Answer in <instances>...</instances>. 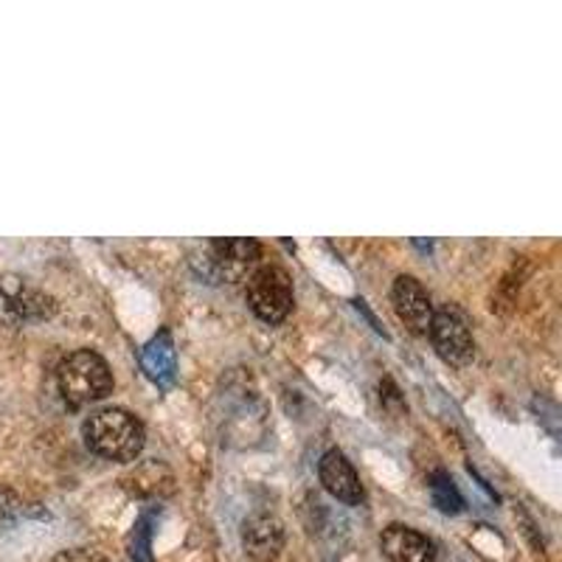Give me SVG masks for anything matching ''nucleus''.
<instances>
[{
	"instance_id": "obj_1",
	"label": "nucleus",
	"mask_w": 562,
	"mask_h": 562,
	"mask_svg": "<svg viewBox=\"0 0 562 562\" xmlns=\"http://www.w3.org/2000/svg\"><path fill=\"white\" fill-rule=\"evenodd\" d=\"M90 453L108 461H135L147 445V430L135 414L124 408H102L82 425Z\"/></svg>"
},
{
	"instance_id": "obj_2",
	"label": "nucleus",
	"mask_w": 562,
	"mask_h": 562,
	"mask_svg": "<svg viewBox=\"0 0 562 562\" xmlns=\"http://www.w3.org/2000/svg\"><path fill=\"white\" fill-rule=\"evenodd\" d=\"M262 256V245L256 239H205L189 254L194 276L205 284H234L254 273Z\"/></svg>"
},
{
	"instance_id": "obj_3",
	"label": "nucleus",
	"mask_w": 562,
	"mask_h": 562,
	"mask_svg": "<svg viewBox=\"0 0 562 562\" xmlns=\"http://www.w3.org/2000/svg\"><path fill=\"white\" fill-rule=\"evenodd\" d=\"M57 389L68 408H88L113 394V371L102 355L77 349L57 366Z\"/></svg>"
},
{
	"instance_id": "obj_4",
	"label": "nucleus",
	"mask_w": 562,
	"mask_h": 562,
	"mask_svg": "<svg viewBox=\"0 0 562 562\" xmlns=\"http://www.w3.org/2000/svg\"><path fill=\"white\" fill-rule=\"evenodd\" d=\"M245 301H248L250 313L262 324H281L295 304L293 279H290L288 270L276 268V265L256 268L245 284Z\"/></svg>"
},
{
	"instance_id": "obj_5",
	"label": "nucleus",
	"mask_w": 562,
	"mask_h": 562,
	"mask_svg": "<svg viewBox=\"0 0 562 562\" xmlns=\"http://www.w3.org/2000/svg\"><path fill=\"white\" fill-rule=\"evenodd\" d=\"M59 310L57 299L45 290L29 284L18 273H0V324L26 326L54 318Z\"/></svg>"
},
{
	"instance_id": "obj_6",
	"label": "nucleus",
	"mask_w": 562,
	"mask_h": 562,
	"mask_svg": "<svg viewBox=\"0 0 562 562\" xmlns=\"http://www.w3.org/2000/svg\"><path fill=\"white\" fill-rule=\"evenodd\" d=\"M434 349L439 351V358L450 366H470L475 358V340L470 333V324L464 315L456 307H441L434 313L428 329Z\"/></svg>"
},
{
	"instance_id": "obj_7",
	"label": "nucleus",
	"mask_w": 562,
	"mask_h": 562,
	"mask_svg": "<svg viewBox=\"0 0 562 562\" xmlns=\"http://www.w3.org/2000/svg\"><path fill=\"white\" fill-rule=\"evenodd\" d=\"M391 304L396 310V318L403 321L411 333L428 335L436 307L428 290L422 288L414 276H396L394 288H391Z\"/></svg>"
},
{
	"instance_id": "obj_8",
	"label": "nucleus",
	"mask_w": 562,
	"mask_h": 562,
	"mask_svg": "<svg viewBox=\"0 0 562 562\" xmlns=\"http://www.w3.org/2000/svg\"><path fill=\"white\" fill-rule=\"evenodd\" d=\"M318 479L324 484V490L333 495L335 501L346 506H360L366 501L363 484H360L358 470L351 467V461L346 459L344 450L333 448L326 450L318 461Z\"/></svg>"
},
{
	"instance_id": "obj_9",
	"label": "nucleus",
	"mask_w": 562,
	"mask_h": 562,
	"mask_svg": "<svg viewBox=\"0 0 562 562\" xmlns=\"http://www.w3.org/2000/svg\"><path fill=\"white\" fill-rule=\"evenodd\" d=\"M380 549L389 562H434L436 546L428 535L403 524H391L380 535Z\"/></svg>"
},
{
	"instance_id": "obj_10",
	"label": "nucleus",
	"mask_w": 562,
	"mask_h": 562,
	"mask_svg": "<svg viewBox=\"0 0 562 562\" xmlns=\"http://www.w3.org/2000/svg\"><path fill=\"white\" fill-rule=\"evenodd\" d=\"M140 369L160 389H167V385L175 383V374H178V351H175V340L169 329H160L140 349Z\"/></svg>"
},
{
	"instance_id": "obj_11",
	"label": "nucleus",
	"mask_w": 562,
	"mask_h": 562,
	"mask_svg": "<svg viewBox=\"0 0 562 562\" xmlns=\"http://www.w3.org/2000/svg\"><path fill=\"white\" fill-rule=\"evenodd\" d=\"M243 543L254 560H273L284 546V529L273 515H254L245 520Z\"/></svg>"
},
{
	"instance_id": "obj_12",
	"label": "nucleus",
	"mask_w": 562,
	"mask_h": 562,
	"mask_svg": "<svg viewBox=\"0 0 562 562\" xmlns=\"http://www.w3.org/2000/svg\"><path fill=\"white\" fill-rule=\"evenodd\" d=\"M430 495H434V504L439 506L445 515H459V512L464 509V498H461L453 479H450L445 470H436V473L430 475Z\"/></svg>"
},
{
	"instance_id": "obj_13",
	"label": "nucleus",
	"mask_w": 562,
	"mask_h": 562,
	"mask_svg": "<svg viewBox=\"0 0 562 562\" xmlns=\"http://www.w3.org/2000/svg\"><path fill=\"white\" fill-rule=\"evenodd\" d=\"M149 551H153V515H144L130 535V557L133 562H153Z\"/></svg>"
},
{
	"instance_id": "obj_14",
	"label": "nucleus",
	"mask_w": 562,
	"mask_h": 562,
	"mask_svg": "<svg viewBox=\"0 0 562 562\" xmlns=\"http://www.w3.org/2000/svg\"><path fill=\"white\" fill-rule=\"evenodd\" d=\"M54 562H102L93 551H85V549H74V551H63Z\"/></svg>"
}]
</instances>
